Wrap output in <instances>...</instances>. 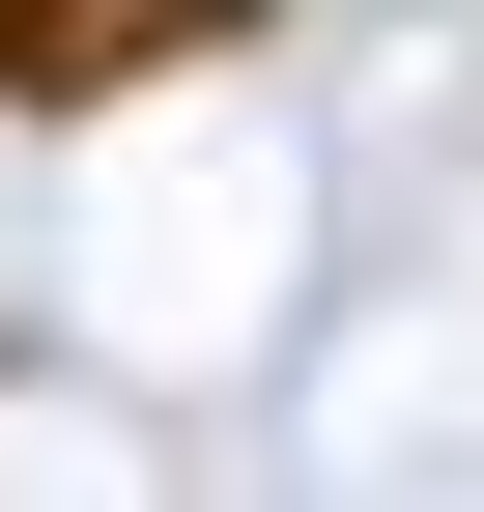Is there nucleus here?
Listing matches in <instances>:
<instances>
[{
  "label": "nucleus",
  "mask_w": 484,
  "mask_h": 512,
  "mask_svg": "<svg viewBox=\"0 0 484 512\" xmlns=\"http://www.w3.org/2000/svg\"><path fill=\"white\" fill-rule=\"evenodd\" d=\"M228 0H0V114H86V86H143V57H200Z\"/></svg>",
  "instance_id": "obj_1"
}]
</instances>
